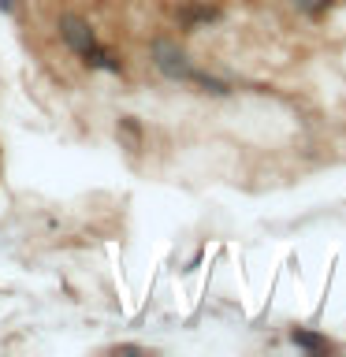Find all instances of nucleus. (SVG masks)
I'll return each instance as SVG.
<instances>
[{
    "label": "nucleus",
    "instance_id": "1",
    "mask_svg": "<svg viewBox=\"0 0 346 357\" xmlns=\"http://www.w3.org/2000/svg\"><path fill=\"white\" fill-rule=\"evenodd\" d=\"M60 38L71 45L78 56H82V63H86V67H100V71L119 75V60H112V52L100 49V41H97L93 26H89L82 15H63V19H60Z\"/></svg>",
    "mask_w": 346,
    "mask_h": 357
},
{
    "label": "nucleus",
    "instance_id": "2",
    "mask_svg": "<svg viewBox=\"0 0 346 357\" xmlns=\"http://www.w3.org/2000/svg\"><path fill=\"white\" fill-rule=\"evenodd\" d=\"M153 56H156V67L167 75V78H175V82H194V86H205L209 93H227V82H220V78H212V75H201L190 67L186 60V52L183 49H175L172 41H156L153 45Z\"/></svg>",
    "mask_w": 346,
    "mask_h": 357
},
{
    "label": "nucleus",
    "instance_id": "3",
    "mask_svg": "<svg viewBox=\"0 0 346 357\" xmlns=\"http://www.w3.org/2000/svg\"><path fill=\"white\" fill-rule=\"evenodd\" d=\"M290 342H294V346H301V350H309V354H320V350H328V342H324L320 335H313V331H301V328H294V331H290Z\"/></svg>",
    "mask_w": 346,
    "mask_h": 357
},
{
    "label": "nucleus",
    "instance_id": "4",
    "mask_svg": "<svg viewBox=\"0 0 346 357\" xmlns=\"http://www.w3.org/2000/svg\"><path fill=\"white\" fill-rule=\"evenodd\" d=\"M328 4H331V0H294V8L301 11V15H309V19L324 15V11H328Z\"/></svg>",
    "mask_w": 346,
    "mask_h": 357
},
{
    "label": "nucleus",
    "instance_id": "5",
    "mask_svg": "<svg viewBox=\"0 0 346 357\" xmlns=\"http://www.w3.org/2000/svg\"><path fill=\"white\" fill-rule=\"evenodd\" d=\"M0 11H11V0H0Z\"/></svg>",
    "mask_w": 346,
    "mask_h": 357
}]
</instances>
